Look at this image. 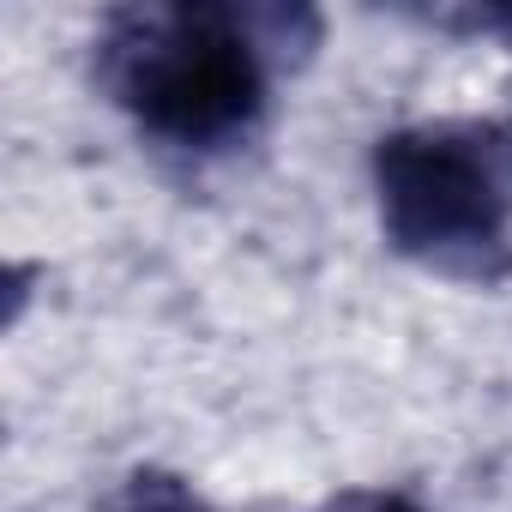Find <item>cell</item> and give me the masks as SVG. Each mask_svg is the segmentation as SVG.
I'll return each mask as SVG.
<instances>
[{"label":"cell","instance_id":"cell-2","mask_svg":"<svg viewBox=\"0 0 512 512\" xmlns=\"http://www.w3.org/2000/svg\"><path fill=\"white\" fill-rule=\"evenodd\" d=\"M380 229L404 260L458 278H512V121H422L374 145Z\"/></svg>","mask_w":512,"mask_h":512},{"label":"cell","instance_id":"cell-4","mask_svg":"<svg viewBox=\"0 0 512 512\" xmlns=\"http://www.w3.org/2000/svg\"><path fill=\"white\" fill-rule=\"evenodd\" d=\"M446 25H458V31H488V37H506V43H512V7H470V13H452Z\"/></svg>","mask_w":512,"mask_h":512},{"label":"cell","instance_id":"cell-1","mask_svg":"<svg viewBox=\"0 0 512 512\" xmlns=\"http://www.w3.org/2000/svg\"><path fill=\"white\" fill-rule=\"evenodd\" d=\"M320 43L308 7H127L103 25L97 79L175 151H223L266 115L272 67Z\"/></svg>","mask_w":512,"mask_h":512},{"label":"cell","instance_id":"cell-3","mask_svg":"<svg viewBox=\"0 0 512 512\" xmlns=\"http://www.w3.org/2000/svg\"><path fill=\"white\" fill-rule=\"evenodd\" d=\"M115 512H211V506L169 470H133L127 488L115 494Z\"/></svg>","mask_w":512,"mask_h":512},{"label":"cell","instance_id":"cell-5","mask_svg":"<svg viewBox=\"0 0 512 512\" xmlns=\"http://www.w3.org/2000/svg\"><path fill=\"white\" fill-rule=\"evenodd\" d=\"M326 512H422V506L404 500V494H350V500H338Z\"/></svg>","mask_w":512,"mask_h":512}]
</instances>
